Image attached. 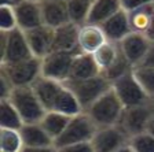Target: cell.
<instances>
[{"label":"cell","instance_id":"obj_1","mask_svg":"<svg viewBox=\"0 0 154 152\" xmlns=\"http://www.w3.org/2000/svg\"><path fill=\"white\" fill-rule=\"evenodd\" d=\"M124 111V104L116 95L113 88L103 93L99 99H96L84 112L90 115L98 127L119 125L121 114Z\"/></svg>","mask_w":154,"mask_h":152},{"label":"cell","instance_id":"obj_2","mask_svg":"<svg viewBox=\"0 0 154 152\" xmlns=\"http://www.w3.org/2000/svg\"><path fill=\"white\" fill-rule=\"evenodd\" d=\"M65 85L74 93L83 111H85L96 99H99L112 88V81L103 73H100L91 78L66 79Z\"/></svg>","mask_w":154,"mask_h":152},{"label":"cell","instance_id":"obj_3","mask_svg":"<svg viewBox=\"0 0 154 152\" xmlns=\"http://www.w3.org/2000/svg\"><path fill=\"white\" fill-rule=\"evenodd\" d=\"M8 100L18 110L23 124H38L47 112L32 85L15 86L10 95Z\"/></svg>","mask_w":154,"mask_h":152},{"label":"cell","instance_id":"obj_4","mask_svg":"<svg viewBox=\"0 0 154 152\" xmlns=\"http://www.w3.org/2000/svg\"><path fill=\"white\" fill-rule=\"evenodd\" d=\"M35 56L28 44L25 32L15 28L10 32L0 30V63H15Z\"/></svg>","mask_w":154,"mask_h":152},{"label":"cell","instance_id":"obj_5","mask_svg":"<svg viewBox=\"0 0 154 152\" xmlns=\"http://www.w3.org/2000/svg\"><path fill=\"white\" fill-rule=\"evenodd\" d=\"M96 129L98 126L95 125V122L90 118V115L83 111L70 118L63 133L54 141V147L61 148V147L70 145V144L91 141Z\"/></svg>","mask_w":154,"mask_h":152},{"label":"cell","instance_id":"obj_6","mask_svg":"<svg viewBox=\"0 0 154 152\" xmlns=\"http://www.w3.org/2000/svg\"><path fill=\"white\" fill-rule=\"evenodd\" d=\"M3 71L14 86H29L42 76V58L32 56L15 63H0Z\"/></svg>","mask_w":154,"mask_h":152},{"label":"cell","instance_id":"obj_7","mask_svg":"<svg viewBox=\"0 0 154 152\" xmlns=\"http://www.w3.org/2000/svg\"><path fill=\"white\" fill-rule=\"evenodd\" d=\"M112 88L116 92V95L119 96L124 107H132V106H139L144 104L149 101L154 100L151 99L147 93L144 92V89L138 82V79L134 76V69L124 74L122 77L117 78L116 81L112 82Z\"/></svg>","mask_w":154,"mask_h":152},{"label":"cell","instance_id":"obj_8","mask_svg":"<svg viewBox=\"0 0 154 152\" xmlns=\"http://www.w3.org/2000/svg\"><path fill=\"white\" fill-rule=\"evenodd\" d=\"M154 111V100L132 107H124L119 125L129 136H136L139 133L147 132V125Z\"/></svg>","mask_w":154,"mask_h":152},{"label":"cell","instance_id":"obj_9","mask_svg":"<svg viewBox=\"0 0 154 152\" xmlns=\"http://www.w3.org/2000/svg\"><path fill=\"white\" fill-rule=\"evenodd\" d=\"M77 54L51 51L48 55L42 58V76L65 82L69 78L73 59Z\"/></svg>","mask_w":154,"mask_h":152},{"label":"cell","instance_id":"obj_10","mask_svg":"<svg viewBox=\"0 0 154 152\" xmlns=\"http://www.w3.org/2000/svg\"><path fill=\"white\" fill-rule=\"evenodd\" d=\"M91 143L95 152H116L129 143V136L120 125L102 126L96 129Z\"/></svg>","mask_w":154,"mask_h":152},{"label":"cell","instance_id":"obj_11","mask_svg":"<svg viewBox=\"0 0 154 152\" xmlns=\"http://www.w3.org/2000/svg\"><path fill=\"white\" fill-rule=\"evenodd\" d=\"M122 54L131 62L132 66H139L142 60L144 59L149 48L151 45V40L144 33L131 32L128 36H125L119 43Z\"/></svg>","mask_w":154,"mask_h":152},{"label":"cell","instance_id":"obj_12","mask_svg":"<svg viewBox=\"0 0 154 152\" xmlns=\"http://www.w3.org/2000/svg\"><path fill=\"white\" fill-rule=\"evenodd\" d=\"M28 44L32 49V54L37 58H44L52 51L54 45L55 29L47 25H40L35 29L25 32Z\"/></svg>","mask_w":154,"mask_h":152},{"label":"cell","instance_id":"obj_13","mask_svg":"<svg viewBox=\"0 0 154 152\" xmlns=\"http://www.w3.org/2000/svg\"><path fill=\"white\" fill-rule=\"evenodd\" d=\"M14 11H15L18 28L21 30H23V32L35 29L40 25H44L40 1H36V0H22L21 3L14 6Z\"/></svg>","mask_w":154,"mask_h":152},{"label":"cell","instance_id":"obj_14","mask_svg":"<svg viewBox=\"0 0 154 152\" xmlns=\"http://www.w3.org/2000/svg\"><path fill=\"white\" fill-rule=\"evenodd\" d=\"M79 32H80V26L73 22H66L63 25L55 28L52 51H63V52L80 54Z\"/></svg>","mask_w":154,"mask_h":152},{"label":"cell","instance_id":"obj_15","mask_svg":"<svg viewBox=\"0 0 154 152\" xmlns=\"http://www.w3.org/2000/svg\"><path fill=\"white\" fill-rule=\"evenodd\" d=\"M99 26L102 28L107 41L112 43H120L125 36H128L132 32L131 25H129L128 11L122 8Z\"/></svg>","mask_w":154,"mask_h":152},{"label":"cell","instance_id":"obj_16","mask_svg":"<svg viewBox=\"0 0 154 152\" xmlns=\"http://www.w3.org/2000/svg\"><path fill=\"white\" fill-rule=\"evenodd\" d=\"M105 43H107L105 33L99 25L85 23L80 26L79 32V48L80 52L92 55L95 51H98Z\"/></svg>","mask_w":154,"mask_h":152},{"label":"cell","instance_id":"obj_17","mask_svg":"<svg viewBox=\"0 0 154 152\" xmlns=\"http://www.w3.org/2000/svg\"><path fill=\"white\" fill-rule=\"evenodd\" d=\"M44 25L58 28L69 21L66 0H40Z\"/></svg>","mask_w":154,"mask_h":152},{"label":"cell","instance_id":"obj_18","mask_svg":"<svg viewBox=\"0 0 154 152\" xmlns=\"http://www.w3.org/2000/svg\"><path fill=\"white\" fill-rule=\"evenodd\" d=\"M63 86L65 82H61V81H57V79L52 78H47L44 76H40L32 84V88L35 89L37 97L40 99L42 104L44 106L47 111H50L52 108L58 95L61 93Z\"/></svg>","mask_w":154,"mask_h":152},{"label":"cell","instance_id":"obj_19","mask_svg":"<svg viewBox=\"0 0 154 152\" xmlns=\"http://www.w3.org/2000/svg\"><path fill=\"white\" fill-rule=\"evenodd\" d=\"M99 66L96 64L94 55L91 54H84L80 52L77 54L73 59L70 69V74L67 79H84V78H91L98 74H100Z\"/></svg>","mask_w":154,"mask_h":152},{"label":"cell","instance_id":"obj_20","mask_svg":"<svg viewBox=\"0 0 154 152\" xmlns=\"http://www.w3.org/2000/svg\"><path fill=\"white\" fill-rule=\"evenodd\" d=\"M21 136L25 147H54V140L38 124H23L21 127Z\"/></svg>","mask_w":154,"mask_h":152},{"label":"cell","instance_id":"obj_21","mask_svg":"<svg viewBox=\"0 0 154 152\" xmlns=\"http://www.w3.org/2000/svg\"><path fill=\"white\" fill-rule=\"evenodd\" d=\"M121 8V0H94L87 23L102 25Z\"/></svg>","mask_w":154,"mask_h":152},{"label":"cell","instance_id":"obj_22","mask_svg":"<svg viewBox=\"0 0 154 152\" xmlns=\"http://www.w3.org/2000/svg\"><path fill=\"white\" fill-rule=\"evenodd\" d=\"M70 118L72 117H69V115H66V114H62V112L47 111L45 115L43 117V119L40 121V125L44 127V130L55 141L58 137L63 133V130L66 129Z\"/></svg>","mask_w":154,"mask_h":152},{"label":"cell","instance_id":"obj_23","mask_svg":"<svg viewBox=\"0 0 154 152\" xmlns=\"http://www.w3.org/2000/svg\"><path fill=\"white\" fill-rule=\"evenodd\" d=\"M153 13H154V3H151V1L136 10L128 11L129 25H131L132 32H136V33L147 32Z\"/></svg>","mask_w":154,"mask_h":152},{"label":"cell","instance_id":"obj_24","mask_svg":"<svg viewBox=\"0 0 154 152\" xmlns=\"http://www.w3.org/2000/svg\"><path fill=\"white\" fill-rule=\"evenodd\" d=\"M23 121L15 106L8 99H0V127L21 130Z\"/></svg>","mask_w":154,"mask_h":152},{"label":"cell","instance_id":"obj_25","mask_svg":"<svg viewBox=\"0 0 154 152\" xmlns=\"http://www.w3.org/2000/svg\"><path fill=\"white\" fill-rule=\"evenodd\" d=\"M94 0H66L69 21L79 26H83L88 21Z\"/></svg>","mask_w":154,"mask_h":152},{"label":"cell","instance_id":"obj_26","mask_svg":"<svg viewBox=\"0 0 154 152\" xmlns=\"http://www.w3.org/2000/svg\"><path fill=\"white\" fill-rule=\"evenodd\" d=\"M120 54V45L119 43H112L107 41L102 45L98 51L94 52V59H95L96 64L99 66L100 71H106L113 63L116 62L117 56Z\"/></svg>","mask_w":154,"mask_h":152},{"label":"cell","instance_id":"obj_27","mask_svg":"<svg viewBox=\"0 0 154 152\" xmlns=\"http://www.w3.org/2000/svg\"><path fill=\"white\" fill-rule=\"evenodd\" d=\"M23 147L19 130L0 127V152H21Z\"/></svg>","mask_w":154,"mask_h":152},{"label":"cell","instance_id":"obj_28","mask_svg":"<svg viewBox=\"0 0 154 152\" xmlns=\"http://www.w3.org/2000/svg\"><path fill=\"white\" fill-rule=\"evenodd\" d=\"M134 76L151 99H154V67L150 66H135Z\"/></svg>","mask_w":154,"mask_h":152},{"label":"cell","instance_id":"obj_29","mask_svg":"<svg viewBox=\"0 0 154 152\" xmlns=\"http://www.w3.org/2000/svg\"><path fill=\"white\" fill-rule=\"evenodd\" d=\"M132 69H134V66H132L131 62L127 59V56L122 54L121 48H120V54H119V56H117V59H116V62L106 70V71H103V74L113 82V81H116L117 78H120V77H122L124 74H127L128 71H131Z\"/></svg>","mask_w":154,"mask_h":152},{"label":"cell","instance_id":"obj_30","mask_svg":"<svg viewBox=\"0 0 154 152\" xmlns=\"http://www.w3.org/2000/svg\"><path fill=\"white\" fill-rule=\"evenodd\" d=\"M129 145L135 152H154V136L149 132H143L129 139Z\"/></svg>","mask_w":154,"mask_h":152},{"label":"cell","instance_id":"obj_31","mask_svg":"<svg viewBox=\"0 0 154 152\" xmlns=\"http://www.w3.org/2000/svg\"><path fill=\"white\" fill-rule=\"evenodd\" d=\"M15 28H18V23H17L14 7L0 4V30L10 32V30H13Z\"/></svg>","mask_w":154,"mask_h":152},{"label":"cell","instance_id":"obj_32","mask_svg":"<svg viewBox=\"0 0 154 152\" xmlns=\"http://www.w3.org/2000/svg\"><path fill=\"white\" fill-rule=\"evenodd\" d=\"M57 152H95L91 141L87 143H77V144H70V145H65L61 148H55Z\"/></svg>","mask_w":154,"mask_h":152},{"label":"cell","instance_id":"obj_33","mask_svg":"<svg viewBox=\"0 0 154 152\" xmlns=\"http://www.w3.org/2000/svg\"><path fill=\"white\" fill-rule=\"evenodd\" d=\"M0 85H2V91H0V99H8L11 92L14 91L15 86L13 85V82L10 81V78L3 73L0 71Z\"/></svg>","mask_w":154,"mask_h":152},{"label":"cell","instance_id":"obj_34","mask_svg":"<svg viewBox=\"0 0 154 152\" xmlns=\"http://www.w3.org/2000/svg\"><path fill=\"white\" fill-rule=\"evenodd\" d=\"M147 3H150V0H121V7L125 11H132Z\"/></svg>","mask_w":154,"mask_h":152},{"label":"cell","instance_id":"obj_35","mask_svg":"<svg viewBox=\"0 0 154 152\" xmlns=\"http://www.w3.org/2000/svg\"><path fill=\"white\" fill-rule=\"evenodd\" d=\"M139 66H150V67H154V41H151V45L149 48L147 54L144 56V59L142 60V63Z\"/></svg>","mask_w":154,"mask_h":152},{"label":"cell","instance_id":"obj_36","mask_svg":"<svg viewBox=\"0 0 154 152\" xmlns=\"http://www.w3.org/2000/svg\"><path fill=\"white\" fill-rule=\"evenodd\" d=\"M21 152H57L55 147H23Z\"/></svg>","mask_w":154,"mask_h":152},{"label":"cell","instance_id":"obj_37","mask_svg":"<svg viewBox=\"0 0 154 152\" xmlns=\"http://www.w3.org/2000/svg\"><path fill=\"white\" fill-rule=\"evenodd\" d=\"M144 34L147 36L151 41H154V13H153V15H151V21H150V25H149L147 32L144 33Z\"/></svg>","mask_w":154,"mask_h":152},{"label":"cell","instance_id":"obj_38","mask_svg":"<svg viewBox=\"0 0 154 152\" xmlns=\"http://www.w3.org/2000/svg\"><path fill=\"white\" fill-rule=\"evenodd\" d=\"M147 132L149 133H151L154 136V111H153V114H151V118L150 121H149V125H147Z\"/></svg>","mask_w":154,"mask_h":152},{"label":"cell","instance_id":"obj_39","mask_svg":"<svg viewBox=\"0 0 154 152\" xmlns=\"http://www.w3.org/2000/svg\"><path fill=\"white\" fill-rule=\"evenodd\" d=\"M22 0H0V4H6V6H17L18 3H21Z\"/></svg>","mask_w":154,"mask_h":152},{"label":"cell","instance_id":"obj_40","mask_svg":"<svg viewBox=\"0 0 154 152\" xmlns=\"http://www.w3.org/2000/svg\"><path fill=\"white\" fill-rule=\"evenodd\" d=\"M116 152H135V151H134V148H132V147L129 145V143H128V144H125L124 147H121L120 149H117Z\"/></svg>","mask_w":154,"mask_h":152},{"label":"cell","instance_id":"obj_41","mask_svg":"<svg viewBox=\"0 0 154 152\" xmlns=\"http://www.w3.org/2000/svg\"><path fill=\"white\" fill-rule=\"evenodd\" d=\"M150 1H151V3H154V0H150Z\"/></svg>","mask_w":154,"mask_h":152},{"label":"cell","instance_id":"obj_42","mask_svg":"<svg viewBox=\"0 0 154 152\" xmlns=\"http://www.w3.org/2000/svg\"><path fill=\"white\" fill-rule=\"evenodd\" d=\"M36 1H40V0H36Z\"/></svg>","mask_w":154,"mask_h":152}]
</instances>
